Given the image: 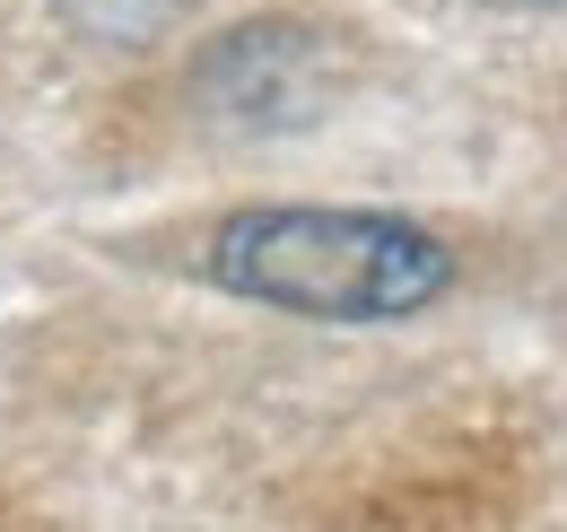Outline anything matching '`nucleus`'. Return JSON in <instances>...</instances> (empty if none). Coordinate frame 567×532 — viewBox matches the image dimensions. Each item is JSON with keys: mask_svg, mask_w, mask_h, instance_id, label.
<instances>
[{"mask_svg": "<svg viewBox=\"0 0 567 532\" xmlns=\"http://www.w3.org/2000/svg\"><path fill=\"white\" fill-rule=\"evenodd\" d=\"M210 279L306 324H402L445 297L454 254L384 209H236L210 236Z\"/></svg>", "mask_w": 567, "mask_h": 532, "instance_id": "nucleus-1", "label": "nucleus"}, {"mask_svg": "<svg viewBox=\"0 0 567 532\" xmlns=\"http://www.w3.org/2000/svg\"><path fill=\"white\" fill-rule=\"evenodd\" d=\"M87 35H114V44H141V35H157L166 18H184L193 0H62Z\"/></svg>", "mask_w": 567, "mask_h": 532, "instance_id": "nucleus-2", "label": "nucleus"}]
</instances>
